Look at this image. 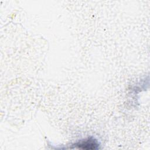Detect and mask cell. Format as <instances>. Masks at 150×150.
Returning a JSON list of instances; mask_svg holds the SVG:
<instances>
[{
  "mask_svg": "<svg viewBox=\"0 0 150 150\" xmlns=\"http://www.w3.org/2000/svg\"><path fill=\"white\" fill-rule=\"evenodd\" d=\"M73 145L74 146L75 148L86 150L97 149L99 148L98 142L95 138L93 137L80 140L74 144Z\"/></svg>",
  "mask_w": 150,
  "mask_h": 150,
  "instance_id": "1",
  "label": "cell"
}]
</instances>
